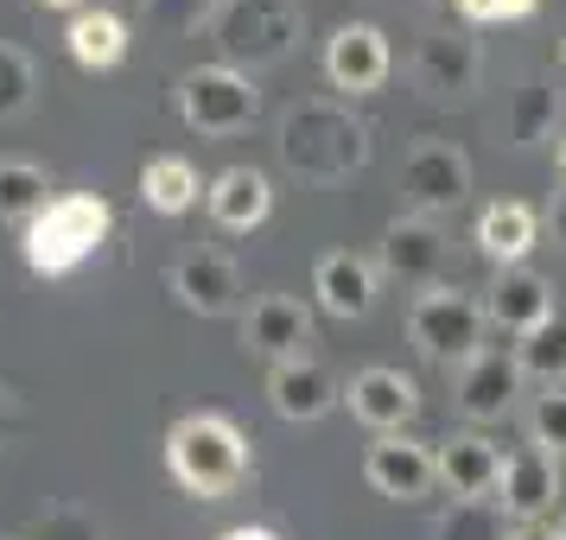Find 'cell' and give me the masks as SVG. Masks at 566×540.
<instances>
[{
	"label": "cell",
	"instance_id": "obj_1",
	"mask_svg": "<svg viewBox=\"0 0 566 540\" xmlns=\"http://www.w3.org/2000/svg\"><path fill=\"white\" fill-rule=\"evenodd\" d=\"M166 470H172V484L185 496L223 502L249 477V438L223 413H185L179 426L166 433Z\"/></svg>",
	"mask_w": 566,
	"mask_h": 540
},
{
	"label": "cell",
	"instance_id": "obj_2",
	"mask_svg": "<svg viewBox=\"0 0 566 540\" xmlns=\"http://www.w3.org/2000/svg\"><path fill=\"white\" fill-rule=\"evenodd\" d=\"M281 159L312 184H344L369 166V128L344 103H300L281 121Z\"/></svg>",
	"mask_w": 566,
	"mask_h": 540
},
{
	"label": "cell",
	"instance_id": "obj_3",
	"mask_svg": "<svg viewBox=\"0 0 566 540\" xmlns=\"http://www.w3.org/2000/svg\"><path fill=\"white\" fill-rule=\"evenodd\" d=\"M300 0H217L205 13V39L217 45V64L230 71H261V64H281L300 45Z\"/></svg>",
	"mask_w": 566,
	"mask_h": 540
},
{
	"label": "cell",
	"instance_id": "obj_4",
	"mask_svg": "<svg viewBox=\"0 0 566 540\" xmlns=\"http://www.w3.org/2000/svg\"><path fill=\"white\" fill-rule=\"evenodd\" d=\"M108 223H115V216H108V204L96 191H64V198H52V210L27 230V267L39 280H64L71 267H83V261L108 242Z\"/></svg>",
	"mask_w": 566,
	"mask_h": 540
},
{
	"label": "cell",
	"instance_id": "obj_5",
	"mask_svg": "<svg viewBox=\"0 0 566 540\" xmlns=\"http://www.w3.org/2000/svg\"><path fill=\"white\" fill-rule=\"evenodd\" d=\"M484 306L471 299V293H459V286H427L420 299H413L408 311V337L413 350L427 362H446V369H464L471 357H484Z\"/></svg>",
	"mask_w": 566,
	"mask_h": 540
},
{
	"label": "cell",
	"instance_id": "obj_6",
	"mask_svg": "<svg viewBox=\"0 0 566 540\" xmlns=\"http://www.w3.org/2000/svg\"><path fill=\"white\" fill-rule=\"evenodd\" d=\"M179 115L191 134L230 140V134H242L261 115V96H255V83L242 77V71H230V64H198L179 83Z\"/></svg>",
	"mask_w": 566,
	"mask_h": 540
},
{
	"label": "cell",
	"instance_id": "obj_7",
	"mask_svg": "<svg viewBox=\"0 0 566 540\" xmlns=\"http://www.w3.org/2000/svg\"><path fill=\"white\" fill-rule=\"evenodd\" d=\"M401 198H408V216H427V223L452 216L471 198V159L452 140H420L401 159Z\"/></svg>",
	"mask_w": 566,
	"mask_h": 540
},
{
	"label": "cell",
	"instance_id": "obj_8",
	"mask_svg": "<svg viewBox=\"0 0 566 540\" xmlns=\"http://www.w3.org/2000/svg\"><path fill=\"white\" fill-rule=\"evenodd\" d=\"M363 477H369V489L388 496V502H420V496L439 484V452L420 445V438H408V433H388V438L369 445Z\"/></svg>",
	"mask_w": 566,
	"mask_h": 540
},
{
	"label": "cell",
	"instance_id": "obj_9",
	"mask_svg": "<svg viewBox=\"0 0 566 540\" xmlns=\"http://www.w3.org/2000/svg\"><path fill=\"white\" fill-rule=\"evenodd\" d=\"M388 64H395L388 32L369 27V20H350V27H337L332 39H325V77H332V89H344V96H369V89H382Z\"/></svg>",
	"mask_w": 566,
	"mask_h": 540
},
{
	"label": "cell",
	"instance_id": "obj_10",
	"mask_svg": "<svg viewBox=\"0 0 566 540\" xmlns=\"http://www.w3.org/2000/svg\"><path fill=\"white\" fill-rule=\"evenodd\" d=\"M484 77V45L471 39V27L459 32H433V39H420V52H413V83L439 96V103H459L471 96Z\"/></svg>",
	"mask_w": 566,
	"mask_h": 540
},
{
	"label": "cell",
	"instance_id": "obj_11",
	"mask_svg": "<svg viewBox=\"0 0 566 540\" xmlns=\"http://www.w3.org/2000/svg\"><path fill=\"white\" fill-rule=\"evenodd\" d=\"M560 496V458L541 452V445H522L503 458V484H496V509L510 521H541Z\"/></svg>",
	"mask_w": 566,
	"mask_h": 540
},
{
	"label": "cell",
	"instance_id": "obj_12",
	"mask_svg": "<svg viewBox=\"0 0 566 540\" xmlns=\"http://www.w3.org/2000/svg\"><path fill=\"white\" fill-rule=\"evenodd\" d=\"M242 343L268 362H300V350L312 343V311L286 293H261L242 318Z\"/></svg>",
	"mask_w": 566,
	"mask_h": 540
},
{
	"label": "cell",
	"instance_id": "obj_13",
	"mask_svg": "<svg viewBox=\"0 0 566 540\" xmlns=\"http://www.w3.org/2000/svg\"><path fill=\"white\" fill-rule=\"evenodd\" d=\"M439 484L452 489V502H496V484H503V452H496L484 433L439 438Z\"/></svg>",
	"mask_w": 566,
	"mask_h": 540
},
{
	"label": "cell",
	"instance_id": "obj_14",
	"mask_svg": "<svg viewBox=\"0 0 566 540\" xmlns=\"http://www.w3.org/2000/svg\"><path fill=\"white\" fill-rule=\"evenodd\" d=\"M515 394H522V362H515V350H484V357H471L459 369V413L471 426L503 420L515 407Z\"/></svg>",
	"mask_w": 566,
	"mask_h": 540
},
{
	"label": "cell",
	"instance_id": "obj_15",
	"mask_svg": "<svg viewBox=\"0 0 566 540\" xmlns=\"http://www.w3.org/2000/svg\"><path fill=\"white\" fill-rule=\"evenodd\" d=\"M382 274H395L401 286H439V267H446V242H439V223L427 216H401L382 230Z\"/></svg>",
	"mask_w": 566,
	"mask_h": 540
},
{
	"label": "cell",
	"instance_id": "obj_16",
	"mask_svg": "<svg viewBox=\"0 0 566 540\" xmlns=\"http://www.w3.org/2000/svg\"><path fill=\"white\" fill-rule=\"evenodd\" d=\"M484 318L496 325V331L528 337L535 325L554 318V280L535 274V267H503L496 286H490V299H484Z\"/></svg>",
	"mask_w": 566,
	"mask_h": 540
},
{
	"label": "cell",
	"instance_id": "obj_17",
	"mask_svg": "<svg viewBox=\"0 0 566 540\" xmlns=\"http://www.w3.org/2000/svg\"><path fill=\"white\" fill-rule=\"evenodd\" d=\"M413 407H420V388L401 369H363V375H350V413L369 433H382V438L401 433L413 420Z\"/></svg>",
	"mask_w": 566,
	"mask_h": 540
},
{
	"label": "cell",
	"instance_id": "obj_18",
	"mask_svg": "<svg viewBox=\"0 0 566 540\" xmlns=\"http://www.w3.org/2000/svg\"><path fill=\"white\" fill-rule=\"evenodd\" d=\"M312 293H318V306L332 311V318H363V311L376 306V267L363 255H350V248H332L312 267Z\"/></svg>",
	"mask_w": 566,
	"mask_h": 540
},
{
	"label": "cell",
	"instance_id": "obj_19",
	"mask_svg": "<svg viewBox=\"0 0 566 540\" xmlns=\"http://www.w3.org/2000/svg\"><path fill=\"white\" fill-rule=\"evenodd\" d=\"M172 293H179V306H191L198 318H223L235 311L242 299V274H235V261L223 255H185L172 267Z\"/></svg>",
	"mask_w": 566,
	"mask_h": 540
},
{
	"label": "cell",
	"instance_id": "obj_20",
	"mask_svg": "<svg viewBox=\"0 0 566 540\" xmlns=\"http://www.w3.org/2000/svg\"><path fill=\"white\" fill-rule=\"evenodd\" d=\"M268 401H274L281 420L306 426V420H325V413L337 407V382L306 357L300 362H274V375H268Z\"/></svg>",
	"mask_w": 566,
	"mask_h": 540
},
{
	"label": "cell",
	"instance_id": "obj_21",
	"mask_svg": "<svg viewBox=\"0 0 566 540\" xmlns=\"http://www.w3.org/2000/svg\"><path fill=\"white\" fill-rule=\"evenodd\" d=\"M205 204H210V216H217L223 230L242 235V230H261V223H268V210H274V184L261 179L255 166H230V172L210 179Z\"/></svg>",
	"mask_w": 566,
	"mask_h": 540
},
{
	"label": "cell",
	"instance_id": "obj_22",
	"mask_svg": "<svg viewBox=\"0 0 566 540\" xmlns=\"http://www.w3.org/2000/svg\"><path fill=\"white\" fill-rule=\"evenodd\" d=\"M64 45H71V57L83 71H115L128 57V20L108 13V7H83L71 20V32H64Z\"/></svg>",
	"mask_w": 566,
	"mask_h": 540
},
{
	"label": "cell",
	"instance_id": "obj_23",
	"mask_svg": "<svg viewBox=\"0 0 566 540\" xmlns=\"http://www.w3.org/2000/svg\"><path fill=\"white\" fill-rule=\"evenodd\" d=\"M535 235H541V216L528 204H490L484 216H478V248H484L496 267H522V255L535 248Z\"/></svg>",
	"mask_w": 566,
	"mask_h": 540
},
{
	"label": "cell",
	"instance_id": "obj_24",
	"mask_svg": "<svg viewBox=\"0 0 566 540\" xmlns=\"http://www.w3.org/2000/svg\"><path fill=\"white\" fill-rule=\"evenodd\" d=\"M554 121H560V89H554V77H547V71L522 77V89L510 96V115H503L510 147H535V140H547Z\"/></svg>",
	"mask_w": 566,
	"mask_h": 540
},
{
	"label": "cell",
	"instance_id": "obj_25",
	"mask_svg": "<svg viewBox=\"0 0 566 540\" xmlns=\"http://www.w3.org/2000/svg\"><path fill=\"white\" fill-rule=\"evenodd\" d=\"M45 210H52V179H45V166H32V159H0V223L32 230Z\"/></svg>",
	"mask_w": 566,
	"mask_h": 540
},
{
	"label": "cell",
	"instance_id": "obj_26",
	"mask_svg": "<svg viewBox=\"0 0 566 540\" xmlns=\"http://www.w3.org/2000/svg\"><path fill=\"white\" fill-rule=\"evenodd\" d=\"M198 191H210V184H198V166L179 159V153L147 159V172H140V198H147V210H159V216H185V210L198 204Z\"/></svg>",
	"mask_w": 566,
	"mask_h": 540
},
{
	"label": "cell",
	"instance_id": "obj_27",
	"mask_svg": "<svg viewBox=\"0 0 566 540\" xmlns=\"http://www.w3.org/2000/svg\"><path fill=\"white\" fill-rule=\"evenodd\" d=\"M515 362H522V375H541L547 388L566 382V318H560V311L515 343Z\"/></svg>",
	"mask_w": 566,
	"mask_h": 540
},
{
	"label": "cell",
	"instance_id": "obj_28",
	"mask_svg": "<svg viewBox=\"0 0 566 540\" xmlns=\"http://www.w3.org/2000/svg\"><path fill=\"white\" fill-rule=\"evenodd\" d=\"M433 540H510V528H503L496 502H452V509L439 515Z\"/></svg>",
	"mask_w": 566,
	"mask_h": 540
},
{
	"label": "cell",
	"instance_id": "obj_29",
	"mask_svg": "<svg viewBox=\"0 0 566 540\" xmlns=\"http://www.w3.org/2000/svg\"><path fill=\"white\" fill-rule=\"evenodd\" d=\"M32 89H39L32 57L20 52V45H0V121H7V115H20V108L32 103Z\"/></svg>",
	"mask_w": 566,
	"mask_h": 540
},
{
	"label": "cell",
	"instance_id": "obj_30",
	"mask_svg": "<svg viewBox=\"0 0 566 540\" xmlns=\"http://www.w3.org/2000/svg\"><path fill=\"white\" fill-rule=\"evenodd\" d=\"M528 433H535L541 452L566 458V388H547V394H535V407H528Z\"/></svg>",
	"mask_w": 566,
	"mask_h": 540
},
{
	"label": "cell",
	"instance_id": "obj_31",
	"mask_svg": "<svg viewBox=\"0 0 566 540\" xmlns=\"http://www.w3.org/2000/svg\"><path fill=\"white\" fill-rule=\"evenodd\" d=\"M32 540H103V521L83 502H52V509L39 515V534Z\"/></svg>",
	"mask_w": 566,
	"mask_h": 540
},
{
	"label": "cell",
	"instance_id": "obj_32",
	"mask_svg": "<svg viewBox=\"0 0 566 540\" xmlns=\"http://www.w3.org/2000/svg\"><path fill=\"white\" fill-rule=\"evenodd\" d=\"M464 13V27H490V20H528L541 0H452Z\"/></svg>",
	"mask_w": 566,
	"mask_h": 540
},
{
	"label": "cell",
	"instance_id": "obj_33",
	"mask_svg": "<svg viewBox=\"0 0 566 540\" xmlns=\"http://www.w3.org/2000/svg\"><path fill=\"white\" fill-rule=\"evenodd\" d=\"M510 540H560V534H554L547 521H515V528H510Z\"/></svg>",
	"mask_w": 566,
	"mask_h": 540
},
{
	"label": "cell",
	"instance_id": "obj_34",
	"mask_svg": "<svg viewBox=\"0 0 566 540\" xmlns=\"http://www.w3.org/2000/svg\"><path fill=\"white\" fill-rule=\"evenodd\" d=\"M547 223H554V242H566V191L554 198V210H547Z\"/></svg>",
	"mask_w": 566,
	"mask_h": 540
},
{
	"label": "cell",
	"instance_id": "obj_35",
	"mask_svg": "<svg viewBox=\"0 0 566 540\" xmlns=\"http://www.w3.org/2000/svg\"><path fill=\"white\" fill-rule=\"evenodd\" d=\"M7 433H13V401H7V388H0V445H7Z\"/></svg>",
	"mask_w": 566,
	"mask_h": 540
},
{
	"label": "cell",
	"instance_id": "obj_36",
	"mask_svg": "<svg viewBox=\"0 0 566 540\" xmlns=\"http://www.w3.org/2000/svg\"><path fill=\"white\" fill-rule=\"evenodd\" d=\"M223 540H281V534H268V528H230Z\"/></svg>",
	"mask_w": 566,
	"mask_h": 540
},
{
	"label": "cell",
	"instance_id": "obj_37",
	"mask_svg": "<svg viewBox=\"0 0 566 540\" xmlns=\"http://www.w3.org/2000/svg\"><path fill=\"white\" fill-rule=\"evenodd\" d=\"M45 7H77V13H83V0H45Z\"/></svg>",
	"mask_w": 566,
	"mask_h": 540
},
{
	"label": "cell",
	"instance_id": "obj_38",
	"mask_svg": "<svg viewBox=\"0 0 566 540\" xmlns=\"http://www.w3.org/2000/svg\"><path fill=\"white\" fill-rule=\"evenodd\" d=\"M560 179H566V140H560Z\"/></svg>",
	"mask_w": 566,
	"mask_h": 540
},
{
	"label": "cell",
	"instance_id": "obj_39",
	"mask_svg": "<svg viewBox=\"0 0 566 540\" xmlns=\"http://www.w3.org/2000/svg\"><path fill=\"white\" fill-rule=\"evenodd\" d=\"M401 7H427V0H401Z\"/></svg>",
	"mask_w": 566,
	"mask_h": 540
},
{
	"label": "cell",
	"instance_id": "obj_40",
	"mask_svg": "<svg viewBox=\"0 0 566 540\" xmlns=\"http://www.w3.org/2000/svg\"><path fill=\"white\" fill-rule=\"evenodd\" d=\"M554 534H560V540H566V521H560V528H554Z\"/></svg>",
	"mask_w": 566,
	"mask_h": 540
},
{
	"label": "cell",
	"instance_id": "obj_41",
	"mask_svg": "<svg viewBox=\"0 0 566 540\" xmlns=\"http://www.w3.org/2000/svg\"><path fill=\"white\" fill-rule=\"evenodd\" d=\"M560 52H566V39H560Z\"/></svg>",
	"mask_w": 566,
	"mask_h": 540
}]
</instances>
